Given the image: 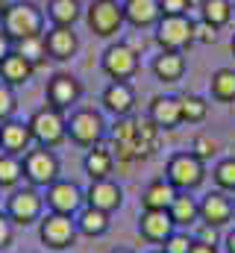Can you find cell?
<instances>
[{"mask_svg": "<svg viewBox=\"0 0 235 253\" xmlns=\"http://www.w3.org/2000/svg\"><path fill=\"white\" fill-rule=\"evenodd\" d=\"M44 24H47V15L36 0H12L6 3L0 18V30L12 39V44L33 36H44Z\"/></svg>", "mask_w": 235, "mask_h": 253, "instance_id": "cell-1", "label": "cell"}, {"mask_svg": "<svg viewBox=\"0 0 235 253\" xmlns=\"http://www.w3.org/2000/svg\"><path fill=\"white\" fill-rule=\"evenodd\" d=\"M109 135V124L103 118L100 109H91V106H77L71 115H68V138L77 144V147H94V144H103Z\"/></svg>", "mask_w": 235, "mask_h": 253, "instance_id": "cell-2", "label": "cell"}, {"mask_svg": "<svg viewBox=\"0 0 235 253\" xmlns=\"http://www.w3.org/2000/svg\"><path fill=\"white\" fill-rule=\"evenodd\" d=\"M30 132H33V144H41V147H59L65 138H68V115L56 109V106H50V103H44V106H39L33 115H30Z\"/></svg>", "mask_w": 235, "mask_h": 253, "instance_id": "cell-3", "label": "cell"}, {"mask_svg": "<svg viewBox=\"0 0 235 253\" xmlns=\"http://www.w3.org/2000/svg\"><path fill=\"white\" fill-rule=\"evenodd\" d=\"M165 180L176 191H194L206 183V162H200L191 150H176L165 162Z\"/></svg>", "mask_w": 235, "mask_h": 253, "instance_id": "cell-4", "label": "cell"}, {"mask_svg": "<svg viewBox=\"0 0 235 253\" xmlns=\"http://www.w3.org/2000/svg\"><path fill=\"white\" fill-rule=\"evenodd\" d=\"M21 162H24V180H27L30 186H36V189L53 186L59 180V174H62L59 156L50 147H41V144H33V147L21 156Z\"/></svg>", "mask_w": 235, "mask_h": 253, "instance_id": "cell-5", "label": "cell"}, {"mask_svg": "<svg viewBox=\"0 0 235 253\" xmlns=\"http://www.w3.org/2000/svg\"><path fill=\"white\" fill-rule=\"evenodd\" d=\"M3 212L12 218L15 227H33L41 221L44 215V194L36 186H24V189H12L6 197Z\"/></svg>", "mask_w": 235, "mask_h": 253, "instance_id": "cell-6", "label": "cell"}, {"mask_svg": "<svg viewBox=\"0 0 235 253\" xmlns=\"http://www.w3.org/2000/svg\"><path fill=\"white\" fill-rule=\"evenodd\" d=\"M156 30V44L159 50H174L185 53L194 44V21L188 15H162Z\"/></svg>", "mask_w": 235, "mask_h": 253, "instance_id": "cell-7", "label": "cell"}, {"mask_svg": "<svg viewBox=\"0 0 235 253\" xmlns=\"http://www.w3.org/2000/svg\"><path fill=\"white\" fill-rule=\"evenodd\" d=\"M85 24L97 39H112L120 33L123 21V6L120 0H91V6L85 9Z\"/></svg>", "mask_w": 235, "mask_h": 253, "instance_id": "cell-8", "label": "cell"}, {"mask_svg": "<svg viewBox=\"0 0 235 253\" xmlns=\"http://www.w3.org/2000/svg\"><path fill=\"white\" fill-rule=\"evenodd\" d=\"M77 221L71 215H59V212H47L39 221V239L41 245H47L50 251H68L77 245Z\"/></svg>", "mask_w": 235, "mask_h": 253, "instance_id": "cell-9", "label": "cell"}, {"mask_svg": "<svg viewBox=\"0 0 235 253\" xmlns=\"http://www.w3.org/2000/svg\"><path fill=\"white\" fill-rule=\"evenodd\" d=\"M138 53H135V47H129L126 42H112L106 50H103V56H100V71L109 77V80H123V83H129L135 74H138Z\"/></svg>", "mask_w": 235, "mask_h": 253, "instance_id": "cell-10", "label": "cell"}, {"mask_svg": "<svg viewBox=\"0 0 235 253\" xmlns=\"http://www.w3.org/2000/svg\"><path fill=\"white\" fill-rule=\"evenodd\" d=\"M135 129H138V118L135 115H126V118H115V124H109V141L106 147L112 150L118 165H129V162H138L135 159Z\"/></svg>", "mask_w": 235, "mask_h": 253, "instance_id": "cell-11", "label": "cell"}, {"mask_svg": "<svg viewBox=\"0 0 235 253\" xmlns=\"http://www.w3.org/2000/svg\"><path fill=\"white\" fill-rule=\"evenodd\" d=\"M44 206L47 212H59V215H77L85 206V191L79 189L74 180H62L59 177L53 186L44 189Z\"/></svg>", "mask_w": 235, "mask_h": 253, "instance_id": "cell-12", "label": "cell"}, {"mask_svg": "<svg viewBox=\"0 0 235 253\" xmlns=\"http://www.w3.org/2000/svg\"><path fill=\"white\" fill-rule=\"evenodd\" d=\"M44 97H47L50 106H56L62 112L77 109V103H79V97H82V83H79L74 74H68V71H56V74L47 80Z\"/></svg>", "mask_w": 235, "mask_h": 253, "instance_id": "cell-13", "label": "cell"}, {"mask_svg": "<svg viewBox=\"0 0 235 253\" xmlns=\"http://www.w3.org/2000/svg\"><path fill=\"white\" fill-rule=\"evenodd\" d=\"M235 218V200L227 194V191L215 189V191H206L200 197V221L209 224V227H227L230 221Z\"/></svg>", "mask_w": 235, "mask_h": 253, "instance_id": "cell-14", "label": "cell"}, {"mask_svg": "<svg viewBox=\"0 0 235 253\" xmlns=\"http://www.w3.org/2000/svg\"><path fill=\"white\" fill-rule=\"evenodd\" d=\"M100 109L109 112L112 118H126L135 112V88L132 83H123V80H112L103 94H100Z\"/></svg>", "mask_w": 235, "mask_h": 253, "instance_id": "cell-15", "label": "cell"}, {"mask_svg": "<svg viewBox=\"0 0 235 253\" xmlns=\"http://www.w3.org/2000/svg\"><path fill=\"white\" fill-rule=\"evenodd\" d=\"M174 230H176V224L168 209H141V215H138V236L144 242L162 245Z\"/></svg>", "mask_w": 235, "mask_h": 253, "instance_id": "cell-16", "label": "cell"}, {"mask_svg": "<svg viewBox=\"0 0 235 253\" xmlns=\"http://www.w3.org/2000/svg\"><path fill=\"white\" fill-rule=\"evenodd\" d=\"M85 206H94L100 212H118L123 206V189L118 186L115 180H91L85 189Z\"/></svg>", "mask_w": 235, "mask_h": 253, "instance_id": "cell-17", "label": "cell"}, {"mask_svg": "<svg viewBox=\"0 0 235 253\" xmlns=\"http://www.w3.org/2000/svg\"><path fill=\"white\" fill-rule=\"evenodd\" d=\"M147 118L159 126L162 132H171L182 124V109H179V94H156L147 106Z\"/></svg>", "mask_w": 235, "mask_h": 253, "instance_id": "cell-18", "label": "cell"}, {"mask_svg": "<svg viewBox=\"0 0 235 253\" xmlns=\"http://www.w3.org/2000/svg\"><path fill=\"white\" fill-rule=\"evenodd\" d=\"M30 147H33V132H30L27 121L9 118V121L0 124V150H3V153L24 156Z\"/></svg>", "mask_w": 235, "mask_h": 253, "instance_id": "cell-19", "label": "cell"}, {"mask_svg": "<svg viewBox=\"0 0 235 253\" xmlns=\"http://www.w3.org/2000/svg\"><path fill=\"white\" fill-rule=\"evenodd\" d=\"M44 42H47V56L56 62L74 59L79 50V36L74 33V27H50L44 33Z\"/></svg>", "mask_w": 235, "mask_h": 253, "instance_id": "cell-20", "label": "cell"}, {"mask_svg": "<svg viewBox=\"0 0 235 253\" xmlns=\"http://www.w3.org/2000/svg\"><path fill=\"white\" fill-rule=\"evenodd\" d=\"M120 6H123V21L135 30H150L162 18L159 0H123Z\"/></svg>", "mask_w": 235, "mask_h": 253, "instance_id": "cell-21", "label": "cell"}, {"mask_svg": "<svg viewBox=\"0 0 235 253\" xmlns=\"http://www.w3.org/2000/svg\"><path fill=\"white\" fill-rule=\"evenodd\" d=\"M185 53H174V50H159V56H153V62H150V71H153V77L159 80V83H165V85H174L179 83L182 77H185Z\"/></svg>", "mask_w": 235, "mask_h": 253, "instance_id": "cell-22", "label": "cell"}, {"mask_svg": "<svg viewBox=\"0 0 235 253\" xmlns=\"http://www.w3.org/2000/svg\"><path fill=\"white\" fill-rule=\"evenodd\" d=\"M33 74H36V68L27 62L15 47L0 59V83H6V85H12V88L27 85V83L33 80Z\"/></svg>", "mask_w": 235, "mask_h": 253, "instance_id": "cell-23", "label": "cell"}, {"mask_svg": "<svg viewBox=\"0 0 235 253\" xmlns=\"http://www.w3.org/2000/svg\"><path fill=\"white\" fill-rule=\"evenodd\" d=\"M82 171L88 174V180H109V177H112V171H115V156H112V150L106 147V141L85 150V156H82Z\"/></svg>", "mask_w": 235, "mask_h": 253, "instance_id": "cell-24", "label": "cell"}, {"mask_svg": "<svg viewBox=\"0 0 235 253\" xmlns=\"http://www.w3.org/2000/svg\"><path fill=\"white\" fill-rule=\"evenodd\" d=\"M74 221H77V233L85 236V239H100V236H106L109 227H112L109 212H100V209H94V206H82V209L74 215Z\"/></svg>", "mask_w": 235, "mask_h": 253, "instance_id": "cell-25", "label": "cell"}, {"mask_svg": "<svg viewBox=\"0 0 235 253\" xmlns=\"http://www.w3.org/2000/svg\"><path fill=\"white\" fill-rule=\"evenodd\" d=\"M162 129L153 124L150 118H138V129H135V159H150L162 150Z\"/></svg>", "mask_w": 235, "mask_h": 253, "instance_id": "cell-26", "label": "cell"}, {"mask_svg": "<svg viewBox=\"0 0 235 253\" xmlns=\"http://www.w3.org/2000/svg\"><path fill=\"white\" fill-rule=\"evenodd\" d=\"M171 218H174L176 230H185V227H194L200 224V200L191 197V191H176L174 203L168 206Z\"/></svg>", "mask_w": 235, "mask_h": 253, "instance_id": "cell-27", "label": "cell"}, {"mask_svg": "<svg viewBox=\"0 0 235 253\" xmlns=\"http://www.w3.org/2000/svg\"><path fill=\"white\" fill-rule=\"evenodd\" d=\"M44 15H47L50 27H74L85 15V6H82V0H47Z\"/></svg>", "mask_w": 235, "mask_h": 253, "instance_id": "cell-28", "label": "cell"}, {"mask_svg": "<svg viewBox=\"0 0 235 253\" xmlns=\"http://www.w3.org/2000/svg\"><path fill=\"white\" fill-rule=\"evenodd\" d=\"M176 197V189L165 180V177H156V180H150L144 191H141V206L144 209H168L171 203H174Z\"/></svg>", "mask_w": 235, "mask_h": 253, "instance_id": "cell-29", "label": "cell"}, {"mask_svg": "<svg viewBox=\"0 0 235 253\" xmlns=\"http://www.w3.org/2000/svg\"><path fill=\"white\" fill-rule=\"evenodd\" d=\"M209 91L218 103H235V68H218L209 77Z\"/></svg>", "mask_w": 235, "mask_h": 253, "instance_id": "cell-30", "label": "cell"}, {"mask_svg": "<svg viewBox=\"0 0 235 253\" xmlns=\"http://www.w3.org/2000/svg\"><path fill=\"white\" fill-rule=\"evenodd\" d=\"M182 124H203L209 118V100L200 94H179Z\"/></svg>", "mask_w": 235, "mask_h": 253, "instance_id": "cell-31", "label": "cell"}, {"mask_svg": "<svg viewBox=\"0 0 235 253\" xmlns=\"http://www.w3.org/2000/svg\"><path fill=\"white\" fill-rule=\"evenodd\" d=\"M233 0H203V6H200V18L203 21H209L212 27H227L230 21H233Z\"/></svg>", "mask_w": 235, "mask_h": 253, "instance_id": "cell-32", "label": "cell"}, {"mask_svg": "<svg viewBox=\"0 0 235 253\" xmlns=\"http://www.w3.org/2000/svg\"><path fill=\"white\" fill-rule=\"evenodd\" d=\"M21 180H24V162H21V156H12V153L0 150V189H18Z\"/></svg>", "mask_w": 235, "mask_h": 253, "instance_id": "cell-33", "label": "cell"}, {"mask_svg": "<svg viewBox=\"0 0 235 253\" xmlns=\"http://www.w3.org/2000/svg\"><path fill=\"white\" fill-rule=\"evenodd\" d=\"M15 50L27 59V62L33 65V68H39V65H44L50 56H47V42H44V36H33V39H24V42H18L15 44Z\"/></svg>", "mask_w": 235, "mask_h": 253, "instance_id": "cell-34", "label": "cell"}, {"mask_svg": "<svg viewBox=\"0 0 235 253\" xmlns=\"http://www.w3.org/2000/svg\"><path fill=\"white\" fill-rule=\"evenodd\" d=\"M212 180H215V186L221 191L235 194V156H227V159H218V162H215Z\"/></svg>", "mask_w": 235, "mask_h": 253, "instance_id": "cell-35", "label": "cell"}, {"mask_svg": "<svg viewBox=\"0 0 235 253\" xmlns=\"http://www.w3.org/2000/svg\"><path fill=\"white\" fill-rule=\"evenodd\" d=\"M191 153L200 159V162H212L218 153H221V141L215 138V135H209V132H197L194 138H191Z\"/></svg>", "mask_w": 235, "mask_h": 253, "instance_id": "cell-36", "label": "cell"}, {"mask_svg": "<svg viewBox=\"0 0 235 253\" xmlns=\"http://www.w3.org/2000/svg\"><path fill=\"white\" fill-rule=\"evenodd\" d=\"M191 245H194V236H188L185 230H174L162 242V251L165 253H191Z\"/></svg>", "mask_w": 235, "mask_h": 253, "instance_id": "cell-37", "label": "cell"}, {"mask_svg": "<svg viewBox=\"0 0 235 253\" xmlns=\"http://www.w3.org/2000/svg\"><path fill=\"white\" fill-rule=\"evenodd\" d=\"M15 109H18V97H15V88L0 83V124L15 118Z\"/></svg>", "mask_w": 235, "mask_h": 253, "instance_id": "cell-38", "label": "cell"}, {"mask_svg": "<svg viewBox=\"0 0 235 253\" xmlns=\"http://www.w3.org/2000/svg\"><path fill=\"white\" fill-rule=\"evenodd\" d=\"M215 42H218V27L197 18L194 21V44H215Z\"/></svg>", "mask_w": 235, "mask_h": 253, "instance_id": "cell-39", "label": "cell"}, {"mask_svg": "<svg viewBox=\"0 0 235 253\" xmlns=\"http://www.w3.org/2000/svg\"><path fill=\"white\" fill-rule=\"evenodd\" d=\"M12 239H15V224H12V218L0 209V251L12 248Z\"/></svg>", "mask_w": 235, "mask_h": 253, "instance_id": "cell-40", "label": "cell"}, {"mask_svg": "<svg viewBox=\"0 0 235 253\" xmlns=\"http://www.w3.org/2000/svg\"><path fill=\"white\" fill-rule=\"evenodd\" d=\"M159 6H162V15H188L191 12L188 0H159Z\"/></svg>", "mask_w": 235, "mask_h": 253, "instance_id": "cell-41", "label": "cell"}, {"mask_svg": "<svg viewBox=\"0 0 235 253\" xmlns=\"http://www.w3.org/2000/svg\"><path fill=\"white\" fill-rule=\"evenodd\" d=\"M197 242H206V245H218V227H209V224H197Z\"/></svg>", "mask_w": 235, "mask_h": 253, "instance_id": "cell-42", "label": "cell"}, {"mask_svg": "<svg viewBox=\"0 0 235 253\" xmlns=\"http://www.w3.org/2000/svg\"><path fill=\"white\" fill-rule=\"evenodd\" d=\"M191 253H218V245H206V242H197V239H194Z\"/></svg>", "mask_w": 235, "mask_h": 253, "instance_id": "cell-43", "label": "cell"}, {"mask_svg": "<svg viewBox=\"0 0 235 253\" xmlns=\"http://www.w3.org/2000/svg\"><path fill=\"white\" fill-rule=\"evenodd\" d=\"M9 50H12V39H9V36H6L3 30H0V59H3V56H6Z\"/></svg>", "mask_w": 235, "mask_h": 253, "instance_id": "cell-44", "label": "cell"}, {"mask_svg": "<svg viewBox=\"0 0 235 253\" xmlns=\"http://www.w3.org/2000/svg\"><path fill=\"white\" fill-rule=\"evenodd\" d=\"M224 245H227V253H235V227L224 236Z\"/></svg>", "mask_w": 235, "mask_h": 253, "instance_id": "cell-45", "label": "cell"}, {"mask_svg": "<svg viewBox=\"0 0 235 253\" xmlns=\"http://www.w3.org/2000/svg\"><path fill=\"white\" fill-rule=\"evenodd\" d=\"M188 3H191V9H200L203 6V0H188Z\"/></svg>", "mask_w": 235, "mask_h": 253, "instance_id": "cell-46", "label": "cell"}, {"mask_svg": "<svg viewBox=\"0 0 235 253\" xmlns=\"http://www.w3.org/2000/svg\"><path fill=\"white\" fill-rule=\"evenodd\" d=\"M109 253H132L129 248H115V251H109Z\"/></svg>", "mask_w": 235, "mask_h": 253, "instance_id": "cell-47", "label": "cell"}, {"mask_svg": "<svg viewBox=\"0 0 235 253\" xmlns=\"http://www.w3.org/2000/svg\"><path fill=\"white\" fill-rule=\"evenodd\" d=\"M3 9H6V0H0V18H3Z\"/></svg>", "mask_w": 235, "mask_h": 253, "instance_id": "cell-48", "label": "cell"}, {"mask_svg": "<svg viewBox=\"0 0 235 253\" xmlns=\"http://www.w3.org/2000/svg\"><path fill=\"white\" fill-rule=\"evenodd\" d=\"M230 47H233V56H235V33H233V42H230Z\"/></svg>", "mask_w": 235, "mask_h": 253, "instance_id": "cell-49", "label": "cell"}, {"mask_svg": "<svg viewBox=\"0 0 235 253\" xmlns=\"http://www.w3.org/2000/svg\"><path fill=\"white\" fill-rule=\"evenodd\" d=\"M150 253H165V251H162V248H156V251H150Z\"/></svg>", "mask_w": 235, "mask_h": 253, "instance_id": "cell-50", "label": "cell"}, {"mask_svg": "<svg viewBox=\"0 0 235 253\" xmlns=\"http://www.w3.org/2000/svg\"><path fill=\"white\" fill-rule=\"evenodd\" d=\"M233 200H235V194H233Z\"/></svg>", "mask_w": 235, "mask_h": 253, "instance_id": "cell-51", "label": "cell"}, {"mask_svg": "<svg viewBox=\"0 0 235 253\" xmlns=\"http://www.w3.org/2000/svg\"><path fill=\"white\" fill-rule=\"evenodd\" d=\"M233 9H235V3H233Z\"/></svg>", "mask_w": 235, "mask_h": 253, "instance_id": "cell-52", "label": "cell"}]
</instances>
